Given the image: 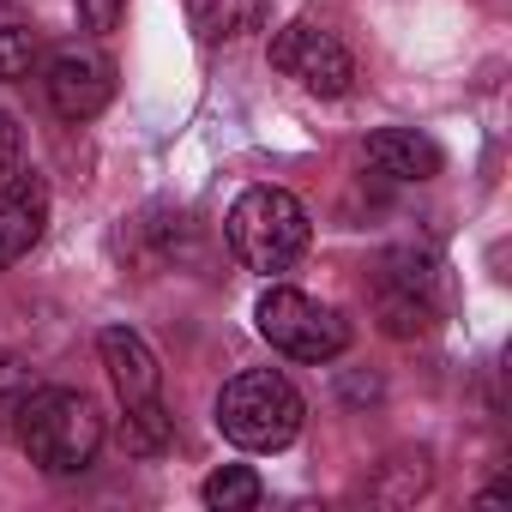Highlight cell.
Wrapping results in <instances>:
<instances>
[{"label": "cell", "instance_id": "7c38bea8", "mask_svg": "<svg viewBox=\"0 0 512 512\" xmlns=\"http://www.w3.org/2000/svg\"><path fill=\"white\" fill-rule=\"evenodd\" d=\"M121 440H127L133 458H157V452H169V446H175V416L163 410V398L127 404V416H121Z\"/></svg>", "mask_w": 512, "mask_h": 512}, {"label": "cell", "instance_id": "9c48e42d", "mask_svg": "<svg viewBox=\"0 0 512 512\" xmlns=\"http://www.w3.org/2000/svg\"><path fill=\"white\" fill-rule=\"evenodd\" d=\"M368 163L380 169V175H392V181H434L440 175V145L428 139V133H416V127H380V133H368Z\"/></svg>", "mask_w": 512, "mask_h": 512}, {"label": "cell", "instance_id": "e0dca14e", "mask_svg": "<svg viewBox=\"0 0 512 512\" xmlns=\"http://www.w3.org/2000/svg\"><path fill=\"white\" fill-rule=\"evenodd\" d=\"M13 163H19V121L0 115V175H13Z\"/></svg>", "mask_w": 512, "mask_h": 512}, {"label": "cell", "instance_id": "277c9868", "mask_svg": "<svg viewBox=\"0 0 512 512\" xmlns=\"http://www.w3.org/2000/svg\"><path fill=\"white\" fill-rule=\"evenodd\" d=\"M253 326H260V338L290 356V362H332L350 350V320L290 284H272L260 296V308H253Z\"/></svg>", "mask_w": 512, "mask_h": 512}, {"label": "cell", "instance_id": "9a60e30c", "mask_svg": "<svg viewBox=\"0 0 512 512\" xmlns=\"http://www.w3.org/2000/svg\"><path fill=\"white\" fill-rule=\"evenodd\" d=\"M386 332H392V338H416V332H428V296H410V290L386 284Z\"/></svg>", "mask_w": 512, "mask_h": 512}, {"label": "cell", "instance_id": "30bf717a", "mask_svg": "<svg viewBox=\"0 0 512 512\" xmlns=\"http://www.w3.org/2000/svg\"><path fill=\"white\" fill-rule=\"evenodd\" d=\"M272 19V0H187V25L199 43H235L247 31H266Z\"/></svg>", "mask_w": 512, "mask_h": 512}, {"label": "cell", "instance_id": "3957f363", "mask_svg": "<svg viewBox=\"0 0 512 512\" xmlns=\"http://www.w3.org/2000/svg\"><path fill=\"white\" fill-rule=\"evenodd\" d=\"M302 416L308 404L278 368H247L217 392V428L241 452H284L302 434Z\"/></svg>", "mask_w": 512, "mask_h": 512}, {"label": "cell", "instance_id": "8fae6325", "mask_svg": "<svg viewBox=\"0 0 512 512\" xmlns=\"http://www.w3.org/2000/svg\"><path fill=\"white\" fill-rule=\"evenodd\" d=\"M37 25L13 7V0H0V85H13V79H31L37 67Z\"/></svg>", "mask_w": 512, "mask_h": 512}, {"label": "cell", "instance_id": "7a4b0ae2", "mask_svg": "<svg viewBox=\"0 0 512 512\" xmlns=\"http://www.w3.org/2000/svg\"><path fill=\"white\" fill-rule=\"evenodd\" d=\"M223 235H229V253L247 266V272H260V278H284L308 241H314V223H308V205L284 187H247L229 217H223Z\"/></svg>", "mask_w": 512, "mask_h": 512}, {"label": "cell", "instance_id": "ba28073f", "mask_svg": "<svg viewBox=\"0 0 512 512\" xmlns=\"http://www.w3.org/2000/svg\"><path fill=\"white\" fill-rule=\"evenodd\" d=\"M97 356H103V374L115 386L121 404H145L163 392V368H157V350L133 332V326H103L97 332Z\"/></svg>", "mask_w": 512, "mask_h": 512}, {"label": "cell", "instance_id": "52a82bcc", "mask_svg": "<svg viewBox=\"0 0 512 512\" xmlns=\"http://www.w3.org/2000/svg\"><path fill=\"white\" fill-rule=\"evenodd\" d=\"M43 223H49V181L31 169V175H13L0 187V272L19 266L25 253L43 241Z\"/></svg>", "mask_w": 512, "mask_h": 512}, {"label": "cell", "instance_id": "2e32d148", "mask_svg": "<svg viewBox=\"0 0 512 512\" xmlns=\"http://www.w3.org/2000/svg\"><path fill=\"white\" fill-rule=\"evenodd\" d=\"M73 7H79V25L103 37V31H115V19L127 13V0H73Z\"/></svg>", "mask_w": 512, "mask_h": 512}, {"label": "cell", "instance_id": "5bb4252c", "mask_svg": "<svg viewBox=\"0 0 512 512\" xmlns=\"http://www.w3.org/2000/svg\"><path fill=\"white\" fill-rule=\"evenodd\" d=\"M31 392H37V368L19 350H0V428H13V416Z\"/></svg>", "mask_w": 512, "mask_h": 512}, {"label": "cell", "instance_id": "6da1fadb", "mask_svg": "<svg viewBox=\"0 0 512 512\" xmlns=\"http://www.w3.org/2000/svg\"><path fill=\"white\" fill-rule=\"evenodd\" d=\"M13 434L43 476H85L103 452V410L79 386H37L13 416Z\"/></svg>", "mask_w": 512, "mask_h": 512}, {"label": "cell", "instance_id": "8992f818", "mask_svg": "<svg viewBox=\"0 0 512 512\" xmlns=\"http://www.w3.org/2000/svg\"><path fill=\"white\" fill-rule=\"evenodd\" d=\"M43 91H49V109L61 121H91L115 97V67L97 49H61L43 67Z\"/></svg>", "mask_w": 512, "mask_h": 512}, {"label": "cell", "instance_id": "5b68a950", "mask_svg": "<svg viewBox=\"0 0 512 512\" xmlns=\"http://www.w3.org/2000/svg\"><path fill=\"white\" fill-rule=\"evenodd\" d=\"M272 67L290 73V79H296L302 91H314V97H344V91L356 85L350 49H344L326 25H308V19H296V25H284V31L272 37Z\"/></svg>", "mask_w": 512, "mask_h": 512}, {"label": "cell", "instance_id": "4fadbf2b", "mask_svg": "<svg viewBox=\"0 0 512 512\" xmlns=\"http://www.w3.org/2000/svg\"><path fill=\"white\" fill-rule=\"evenodd\" d=\"M260 494H266V482L253 476L247 464H223V470H211L205 488H199V500H205L211 512H253V506H260Z\"/></svg>", "mask_w": 512, "mask_h": 512}]
</instances>
